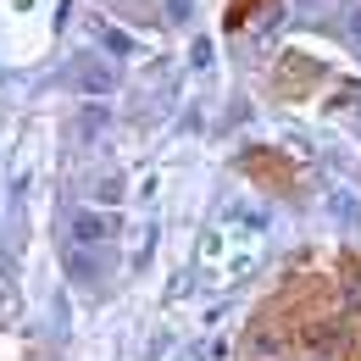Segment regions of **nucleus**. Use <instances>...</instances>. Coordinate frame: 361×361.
Wrapping results in <instances>:
<instances>
[{
    "label": "nucleus",
    "instance_id": "obj_3",
    "mask_svg": "<svg viewBox=\"0 0 361 361\" xmlns=\"http://www.w3.org/2000/svg\"><path fill=\"white\" fill-rule=\"evenodd\" d=\"M167 17H173V23H183V17H189V0H167Z\"/></svg>",
    "mask_w": 361,
    "mask_h": 361
},
{
    "label": "nucleus",
    "instance_id": "obj_2",
    "mask_svg": "<svg viewBox=\"0 0 361 361\" xmlns=\"http://www.w3.org/2000/svg\"><path fill=\"white\" fill-rule=\"evenodd\" d=\"M78 78H84V90H111V73H94V67H84Z\"/></svg>",
    "mask_w": 361,
    "mask_h": 361
},
{
    "label": "nucleus",
    "instance_id": "obj_5",
    "mask_svg": "<svg viewBox=\"0 0 361 361\" xmlns=\"http://www.w3.org/2000/svg\"><path fill=\"white\" fill-rule=\"evenodd\" d=\"M356 39H361V17H356Z\"/></svg>",
    "mask_w": 361,
    "mask_h": 361
},
{
    "label": "nucleus",
    "instance_id": "obj_4",
    "mask_svg": "<svg viewBox=\"0 0 361 361\" xmlns=\"http://www.w3.org/2000/svg\"><path fill=\"white\" fill-rule=\"evenodd\" d=\"M350 306H356V312H361V267L350 272Z\"/></svg>",
    "mask_w": 361,
    "mask_h": 361
},
{
    "label": "nucleus",
    "instance_id": "obj_1",
    "mask_svg": "<svg viewBox=\"0 0 361 361\" xmlns=\"http://www.w3.org/2000/svg\"><path fill=\"white\" fill-rule=\"evenodd\" d=\"M106 233H111V223L94 217V212H78V217H73V239H78V245H100Z\"/></svg>",
    "mask_w": 361,
    "mask_h": 361
}]
</instances>
